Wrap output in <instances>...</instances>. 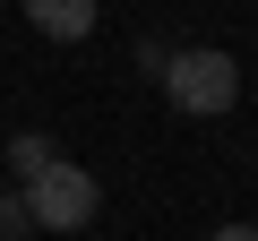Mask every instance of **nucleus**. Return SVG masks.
<instances>
[{
    "instance_id": "f257e3e1",
    "label": "nucleus",
    "mask_w": 258,
    "mask_h": 241,
    "mask_svg": "<svg viewBox=\"0 0 258 241\" xmlns=\"http://www.w3.org/2000/svg\"><path fill=\"white\" fill-rule=\"evenodd\" d=\"M155 78H164L172 112H189V120H215V112H232V103H241V61H232V52H215V43L172 52Z\"/></svg>"
},
{
    "instance_id": "f03ea898",
    "label": "nucleus",
    "mask_w": 258,
    "mask_h": 241,
    "mask_svg": "<svg viewBox=\"0 0 258 241\" xmlns=\"http://www.w3.org/2000/svg\"><path fill=\"white\" fill-rule=\"evenodd\" d=\"M18 190H26V207H35V224H43V232H78V224H95V207H103L95 172H86V164H69V155H52L43 172H26Z\"/></svg>"
},
{
    "instance_id": "7ed1b4c3",
    "label": "nucleus",
    "mask_w": 258,
    "mask_h": 241,
    "mask_svg": "<svg viewBox=\"0 0 258 241\" xmlns=\"http://www.w3.org/2000/svg\"><path fill=\"white\" fill-rule=\"evenodd\" d=\"M26 18H35V35L78 43V35H95V0H26Z\"/></svg>"
},
{
    "instance_id": "20e7f679",
    "label": "nucleus",
    "mask_w": 258,
    "mask_h": 241,
    "mask_svg": "<svg viewBox=\"0 0 258 241\" xmlns=\"http://www.w3.org/2000/svg\"><path fill=\"white\" fill-rule=\"evenodd\" d=\"M52 155H60V147H52L43 130H26V138H9V172H18V181H26V172H43Z\"/></svg>"
},
{
    "instance_id": "39448f33",
    "label": "nucleus",
    "mask_w": 258,
    "mask_h": 241,
    "mask_svg": "<svg viewBox=\"0 0 258 241\" xmlns=\"http://www.w3.org/2000/svg\"><path fill=\"white\" fill-rule=\"evenodd\" d=\"M35 232V207H26V190H0V241H26Z\"/></svg>"
},
{
    "instance_id": "423d86ee",
    "label": "nucleus",
    "mask_w": 258,
    "mask_h": 241,
    "mask_svg": "<svg viewBox=\"0 0 258 241\" xmlns=\"http://www.w3.org/2000/svg\"><path fill=\"white\" fill-rule=\"evenodd\" d=\"M215 241H258V224H224V232H215Z\"/></svg>"
}]
</instances>
